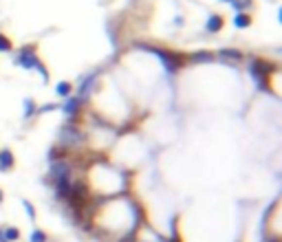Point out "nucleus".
I'll return each mask as SVG.
<instances>
[{
    "mask_svg": "<svg viewBox=\"0 0 282 242\" xmlns=\"http://www.w3.org/2000/svg\"><path fill=\"white\" fill-rule=\"evenodd\" d=\"M247 68H249V75H251V80L258 84V88L260 90H269V75H271L273 71H276V66L273 64H269V62H265L263 57H249V64H247Z\"/></svg>",
    "mask_w": 282,
    "mask_h": 242,
    "instance_id": "nucleus-1",
    "label": "nucleus"
},
{
    "mask_svg": "<svg viewBox=\"0 0 282 242\" xmlns=\"http://www.w3.org/2000/svg\"><path fill=\"white\" fill-rule=\"evenodd\" d=\"M141 48H146V51L154 53V55L161 60L163 68H166L170 75H174V73H177L179 68H183V64H185V57L179 55V53L167 51V48H159V47H141Z\"/></svg>",
    "mask_w": 282,
    "mask_h": 242,
    "instance_id": "nucleus-2",
    "label": "nucleus"
},
{
    "mask_svg": "<svg viewBox=\"0 0 282 242\" xmlns=\"http://www.w3.org/2000/svg\"><path fill=\"white\" fill-rule=\"evenodd\" d=\"M38 62H40V57H38V47L35 44H24L18 51V55L14 57V64H18L20 68H27V71H31Z\"/></svg>",
    "mask_w": 282,
    "mask_h": 242,
    "instance_id": "nucleus-3",
    "label": "nucleus"
},
{
    "mask_svg": "<svg viewBox=\"0 0 282 242\" xmlns=\"http://www.w3.org/2000/svg\"><path fill=\"white\" fill-rule=\"evenodd\" d=\"M84 141H86L84 132H80V128H75V126H64V128L60 130V143H62L64 147H77Z\"/></svg>",
    "mask_w": 282,
    "mask_h": 242,
    "instance_id": "nucleus-4",
    "label": "nucleus"
},
{
    "mask_svg": "<svg viewBox=\"0 0 282 242\" xmlns=\"http://www.w3.org/2000/svg\"><path fill=\"white\" fill-rule=\"evenodd\" d=\"M49 174H51V178H53V180L71 178V174H73V165L66 161V159H62V161H51Z\"/></svg>",
    "mask_w": 282,
    "mask_h": 242,
    "instance_id": "nucleus-5",
    "label": "nucleus"
},
{
    "mask_svg": "<svg viewBox=\"0 0 282 242\" xmlns=\"http://www.w3.org/2000/svg\"><path fill=\"white\" fill-rule=\"evenodd\" d=\"M82 99L80 97H66V101H64V106H62V110H64V114H66L68 119H75L77 114L82 113Z\"/></svg>",
    "mask_w": 282,
    "mask_h": 242,
    "instance_id": "nucleus-6",
    "label": "nucleus"
},
{
    "mask_svg": "<svg viewBox=\"0 0 282 242\" xmlns=\"http://www.w3.org/2000/svg\"><path fill=\"white\" fill-rule=\"evenodd\" d=\"M16 167V157L11 152L9 147H2L0 150V172L5 174V172H11Z\"/></svg>",
    "mask_w": 282,
    "mask_h": 242,
    "instance_id": "nucleus-7",
    "label": "nucleus"
},
{
    "mask_svg": "<svg viewBox=\"0 0 282 242\" xmlns=\"http://www.w3.org/2000/svg\"><path fill=\"white\" fill-rule=\"evenodd\" d=\"M95 80H97V75H95V73H91V75H86V77H84V80H82V84H80V88H77V95H75V97H80L82 101L86 99V97L91 95L93 86H95Z\"/></svg>",
    "mask_w": 282,
    "mask_h": 242,
    "instance_id": "nucleus-8",
    "label": "nucleus"
},
{
    "mask_svg": "<svg viewBox=\"0 0 282 242\" xmlns=\"http://www.w3.org/2000/svg\"><path fill=\"white\" fill-rule=\"evenodd\" d=\"M223 27H225V16H220V14H212L205 22L207 33H218V31H223Z\"/></svg>",
    "mask_w": 282,
    "mask_h": 242,
    "instance_id": "nucleus-9",
    "label": "nucleus"
},
{
    "mask_svg": "<svg viewBox=\"0 0 282 242\" xmlns=\"http://www.w3.org/2000/svg\"><path fill=\"white\" fill-rule=\"evenodd\" d=\"M216 57L227 60V62H240V60H245L243 51H238V48H220V51L216 53Z\"/></svg>",
    "mask_w": 282,
    "mask_h": 242,
    "instance_id": "nucleus-10",
    "label": "nucleus"
},
{
    "mask_svg": "<svg viewBox=\"0 0 282 242\" xmlns=\"http://www.w3.org/2000/svg\"><path fill=\"white\" fill-rule=\"evenodd\" d=\"M214 60H216V55L212 51H196L190 55V62H194V64H205V62H214Z\"/></svg>",
    "mask_w": 282,
    "mask_h": 242,
    "instance_id": "nucleus-11",
    "label": "nucleus"
},
{
    "mask_svg": "<svg viewBox=\"0 0 282 242\" xmlns=\"http://www.w3.org/2000/svg\"><path fill=\"white\" fill-rule=\"evenodd\" d=\"M232 22H234L236 29H249L253 24V18H251V14H249V11H245V14H236Z\"/></svg>",
    "mask_w": 282,
    "mask_h": 242,
    "instance_id": "nucleus-12",
    "label": "nucleus"
},
{
    "mask_svg": "<svg viewBox=\"0 0 282 242\" xmlns=\"http://www.w3.org/2000/svg\"><path fill=\"white\" fill-rule=\"evenodd\" d=\"M55 93H58L60 97H71L73 95V84L71 81H66V80H62V81H58V86H55Z\"/></svg>",
    "mask_w": 282,
    "mask_h": 242,
    "instance_id": "nucleus-13",
    "label": "nucleus"
},
{
    "mask_svg": "<svg viewBox=\"0 0 282 242\" xmlns=\"http://www.w3.org/2000/svg\"><path fill=\"white\" fill-rule=\"evenodd\" d=\"M253 7V0H234L232 2V9L236 11V14H245V11H249Z\"/></svg>",
    "mask_w": 282,
    "mask_h": 242,
    "instance_id": "nucleus-14",
    "label": "nucleus"
},
{
    "mask_svg": "<svg viewBox=\"0 0 282 242\" xmlns=\"http://www.w3.org/2000/svg\"><path fill=\"white\" fill-rule=\"evenodd\" d=\"M2 238H5L7 242H18L20 240V229H16V227L2 229Z\"/></svg>",
    "mask_w": 282,
    "mask_h": 242,
    "instance_id": "nucleus-15",
    "label": "nucleus"
},
{
    "mask_svg": "<svg viewBox=\"0 0 282 242\" xmlns=\"http://www.w3.org/2000/svg\"><path fill=\"white\" fill-rule=\"evenodd\" d=\"M33 114H38V106L33 104V99H24V119H31Z\"/></svg>",
    "mask_w": 282,
    "mask_h": 242,
    "instance_id": "nucleus-16",
    "label": "nucleus"
},
{
    "mask_svg": "<svg viewBox=\"0 0 282 242\" xmlns=\"http://www.w3.org/2000/svg\"><path fill=\"white\" fill-rule=\"evenodd\" d=\"M14 51V44H11V40L7 38L5 33H0V53H11Z\"/></svg>",
    "mask_w": 282,
    "mask_h": 242,
    "instance_id": "nucleus-17",
    "label": "nucleus"
},
{
    "mask_svg": "<svg viewBox=\"0 0 282 242\" xmlns=\"http://www.w3.org/2000/svg\"><path fill=\"white\" fill-rule=\"evenodd\" d=\"M64 147H60V145H55V147H51V152H49V159H51V161H62L64 159Z\"/></svg>",
    "mask_w": 282,
    "mask_h": 242,
    "instance_id": "nucleus-18",
    "label": "nucleus"
},
{
    "mask_svg": "<svg viewBox=\"0 0 282 242\" xmlns=\"http://www.w3.org/2000/svg\"><path fill=\"white\" fill-rule=\"evenodd\" d=\"M29 242H47V233L42 229H33L29 236Z\"/></svg>",
    "mask_w": 282,
    "mask_h": 242,
    "instance_id": "nucleus-19",
    "label": "nucleus"
},
{
    "mask_svg": "<svg viewBox=\"0 0 282 242\" xmlns=\"http://www.w3.org/2000/svg\"><path fill=\"white\" fill-rule=\"evenodd\" d=\"M33 68H35V71L40 73V77H42V81H44V84H49V68H47V66H44V64H42V60H40V62L35 64Z\"/></svg>",
    "mask_w": 282,
    "mask_h": 242,
    "instance_id": "nucleus-20",
    "label": "nucleus"
},
{
    "mask_svg": "<svg viewBox=\"0 0 282 242\" xmlns=\"http://www.w3.org/2000/svg\"><path fill=\"white\" fill-rule=\"evenodd\" d=\"M22 207L27 209V216H29L31 220H33V218H35V207H33V205H31L27 198H22Z\"/></svg>",
    "mask_w": 282,
    "mask_h": 242,
    "instance_id": "nucleus-21",
    "label": "nucleus"
},
{
    "mask_svg": "<svg viewBox=\"0 0 282 242\" xmlns=\"http://www.w3.org/2000/svg\"><path fill=\"white\" fill-rule=\"evenodd\" d=\"M119 242H137V233H134V231L126 233V236H121V238H119Z\"/></svg>",
    "mask_w": 282,
    "mask_h": 242,
    "instance_id": "nucleus-22",
    "label": "nucleus"
},
{
    "mask_svg": "<svg viewBox=\"0 0 282 242\" xmlns=\"http://www.w3.org/2000/svg\"><path fill=\"white\" fill-rule=\"evenodd\" d=\"M51 110H55V104H47V106H40L38 113H51Z\"/></svg>",
    "mask_w": 282,
    "mask_h": 242,
    "instance_id": "nucleus-23",
    "label": "nucleus"
},
{
    "mask_svg": "<svg viewBox=\"0 0 282 242\" xmlns=\"http://www.w3.org/2000/svg\"><path fill=\"white\" fill-rule=\"evenodd\" d=\"M174 24H177V27H183V18H181V16H177V18H174Z\"/></svg>",
    "mask_w": 282,
    "mask_h": 242,
    "instance_id": "nucleus-24",
    "label": "nucleus"
},
{
    "mask_svg": "<svg viewBox=\"0 0 282 242\" xmlns=\"http://www.w3.org/2000/svg\"><path fill=\"white\" fill-rule=\"evenodd\" d=\"M2 200H5V194H2V190H0V203H2Z\"/></svg>",
    "mask_w": 282,
    "mask_h": 242,
    "instance_id": "nucleus-25",
    "label": "nucleus"
},
{
    "mask_svg": "<svg viewBox=\"0 0 282 242\" xmlns=\"http://www.w3.org/2000/svg\"><path fill=\"white\" fill-rule=\"evenodd\" d=\"M220 2H230V5H232V2H234V0H220Z\"/></svg>",
    "mask_w": 282,
    "mask_h": 242,
    "instance_id": "nucleus-26",
    "label": "nucleus"
},
{
    "mask_svg": "<svg viewBox=\"0 0 282 242\" xmlns=\"http://www.w3.org/2000/svg\"><path fill=\"white\" fill-rule=\"evenodd\" d=\"M0 242H7V240H5V238H2V236H0Z\"/></svg>",
    "mask_w": 282,
    "mask_h": 242,
    "instance_id": "nucleus-27",
    "label": "nucleus"
},
{
    "mask_svg": "<svg viewBox=\"0 0 282 242\" xmlns=\"http://www.w3.org/2000/svg\"><path fill=\"white\" fill-rule=\"evenodd\" d=\"M0 236H2V227H0Z\"/></svg>",
    "mask_w": 282,
    "mask_h": 242,
    "instance_id": "nucleus-28",
    "label": "nucleus"
}]
</instances>
